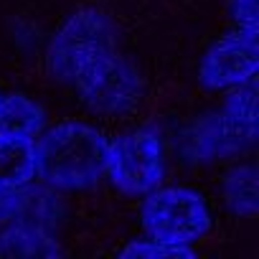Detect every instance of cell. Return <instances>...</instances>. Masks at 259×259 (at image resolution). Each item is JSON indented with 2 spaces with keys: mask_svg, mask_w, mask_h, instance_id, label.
I'll return each instance as SVG.
<instances>
[{
  "mask_svg": "<svg viewBox=\"0 0 259 259\" xmlns=\"http://www.w3.org/2000/svg\"><path fill=\"white\" fill-rule=\"evenodd\" d=\"M71 84L81 102L99 114H124L135 109L143 97V79L138 69L114 51L84 66Z\"/></svg>",
  "mask_w": 259,
  "mask_h": 259,
  "instance_id": "cell-6",
  "label": "cell"
},
{
  "mask_svg": "<svg viewBox=\"0 0 259 259\" xmlns=\"http://www.w3.org/2000/svg\"><path fill=\"white\" fill-rule=\"evenodd\" d=\"M122 256H145V259H181V256H193V249L186 244H170L163 239H140L130 241L122 251Z\"/></svg>",
  "mask_w": 259,
  "mask_h": 259,
  "instance_id": "cell-12",
  "label": "cell"
},
{
  "mask_svg": "<svg viewBox=\"0 0 259 259\" xmlns=\"http://www.w3.org/2000/svg\"><path fill=\"white\" fill-rule=\"evenodd\" d=\"M46 114L38 102L26 94H6L0 97V133L3 135H23L36 138L44 130Z\"/></svg>",
  "mask_w": 259,
  "mask_h": 259,
  "instance_id": "cell-10",
  "label": "cell"
},
{
  "mask_svg": "<svg viewBox=\"0 0 259 259\" xmlns=\"http://www.w3.org/2000/svg\"><path fill=\"white\" fill-rule=\"evenodd\" d=\"M231 18L236 26L259 28V6L256 0H231Z\"/></svg>",
  "mask_w": 259,
  "mask_h": 259,
  "instance_id": "cell-13",
  "label": "cell"
},
{
  "mask_svg": "<svg viewBox=\"0 0 259 259\" xmlns=\"http://www.w3.org/2000/svg\"><path fill=\"white\" fill-rule=\"evenodd\" d=\"M107 140L84 122H59L36 145V173L61 191H84L104 173Z\"/></svg>",
  "mask_w": 259,
  "mask_h": 259,
  "instance_id": "cell-1",
  "label": "cell"
},
{
  "mask_svg": "<svg viewBox=\"0 0 259 259\" xmlns=\"http://www.w3.org/2000/svg\"><path fill=\"white\" fill-rule=\"evenodd\" d=\"M61 246L38 224L18 221L0 231V256H59Z\"/></svg>",
  "mask_w": 259,
  "mask_h": 259,
  "instance_id": "cell-9",
  "label": "cell"
},
{
  "mask_svg": "<svg viewBox=\"0 0 259 259\" xmlns=\"http://www.w3.org/2000/svg\"><path fill=\"white\" fill-rule=\"evenodd\" d=\"M143 229L153 239L170 244H196L211 229V208L201 193L170 186L153 188L143 203Z\"/></svg>",
  "mask_w": 259,
  "mask_h": 259,
  "instance_id": "cell-2",
  "label": "cell"
},
{
  "mask_svg": "<svg viewBox=\"0 0 259 259\" xmlns=\"http://www.w3.org/2000/svg\"><path fill=\"white\" fill-rule=\"evenodd\" d=\"M259 69V28L236 26L216 38L198 66V81L211 92L234 89L254 79Z\"/></svg>",
  "mask_w": 259,
  "mask_h": 259,
  "instance_id": "cell-7",
  "label": "cell"
},
{
  "mask_svg": "<svg viewBox=\"0 0 259 259\" xmlns=\"http://www.w3.org/2000/svg\"><path fill=\"white\" fill-rule=\"evenodd\" d=\"M104 173L112 186L130 196H145L165 176L163 143L153 130H130L107 143Z\"/></svg>",
  "mask_w": 259,
  "mask_h": 259,
  "instance_id": "cell-3",
  "label": "cell"
},
{
  "mask_svg": "<svg viewBox=\"0 0 259 259\" xmlns=\"http://www.w3.org/2000/svg\"><path fill=\"white\" fill-rule=\"evenodd\" d=\"M23 208V188L18 191H0V226L21 216Z\"/></svg>",
  "mask_w": 259,
  "mask_h": 259,
  "instance_id": "cell-14",
  "label": "cell"
},
{
  "mask_svg": "<svg viewBox=\"0 0 259 259\" xmlns=\"http://www.w3.org/2000/svg\"><path fill=\"white\" fill-rule=\"evenodd\" d=\"M224 201L236 216L251 219L256 213L259 198H256V168L254 165H239L226 176Z\"/></svg>",
  "mask_w": 259,
  "mask_h": 259,
  "instance_id": "cell-11",
  "label": "cell"
},
{
  "mask_svg": "<svg viewBox=\"0 0 259 259\" xmlns=\"http://www.w3.org/2000/svg\"><path fill=\"white\" fill-rule=\"evenodd\" d=\"M236 92L226 99V104L208 114L196 135L191 138L196 155L216 158V155H231L244 150L256 138V87L254 79L234 87Z\"/></svg>",
  "mask_w": 259,
  "mask_h": 259,
  "instance_id": "cell-5",
  "label": "cell"
},
{
  "mask_svg": "<svg viewBox=\"0 0 259 259\" xmlns=\"http://www.w3.org/2000/svg\"><path fill=\"white\" fill-rule=\"evenodd\" d=\"M114 51V31L104 13L87 8L74 13L51 38L49 69L59 81H74L94 59Z\"/></svg>",
  "mask_w": 259,
  "mask_h": 259,
  "instance_id": "cell-4",
  "label": "cell"
},
{
  "mask_svg": "<svg viewBox=\"0 0 259 259\" xmlns=\"http://www.w3.org/2000/svg\"><path fill=\"white\" fill-rule=\"evenodd\" d=\"M36 178L33 138L0 133V191L26 188Z\"/></svg>",
  "mask_w": 259,
  "mask_h": 259,
  "instance_id": "cell-8",
  "label": "cell"
}]
</instances>
